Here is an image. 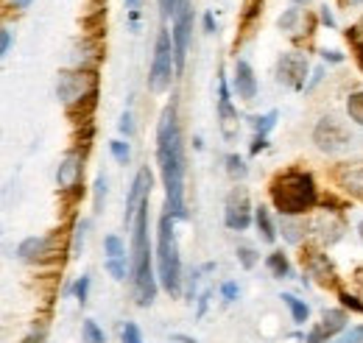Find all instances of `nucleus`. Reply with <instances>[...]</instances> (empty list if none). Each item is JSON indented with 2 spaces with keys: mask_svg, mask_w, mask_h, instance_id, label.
Listing matches in <instances>:
<instances>
[{
  "mask_svg": "<svg viewBox=\"0 0 363 343\" xmlns=\"http://www.w3.org/2000/svg\"><path fill=\"white\" fill-rule=\"evenodd\" d=\"M224 220H227L229 229H235V232L249 229V223H252V204H249V193L243 187H232L229 190L227 204H224Z\"/></svg>",
  "mask_w": 363,
  "mask_h": 343,
  "instance_id": "10",
  "label": "nucleus"
},
{
  "mask_svg": "<svg viewBox=\"0 0 363 343\" xmlns=\"http://www.w3.org/2000/svg\"><path fill=\"white\" fill-rule=\"evenodd\" d=\"M87 291H90V276H82V279L73 285V293H76V299L82 301V304L87 301Z\"/></svg>",
  "mask_w": 363,
  "mask_h": 343,
  "instance_id": "35",
  "label": "nucleus"
},
{
  "mask_svg": "<svg viewBox=\"0 0 363 343\" xmlns=\"http://www.w3.org/2000/svg\"><path fill=\"white\" fill-rule=\"evenodd\" d=\"M333 343H363V327H352V330L341 332Z\"/></svg>",
  "mask_w": 363,
  "mask_h": 343,
  "instance_id": "33",
  "label": "nucleus"
},
{
  "mask_svg": "<svg viewBox=\"0 0 363 343\" xmlns=\"http://www.w3.org/2000/svg\"><path fill=\"white\" fill-rule=\"evenodd\" d=\"M272 201L282 218H296L316 207L318 193L311 173L285 171L272 181Z\"/></svg>",
  "mask_w": 363,
  "mask_h": 343,
  "instance_id": "3",
  "label": "nucleus"
},
{
  "mask_svg": "<svg viewBox=\"0 0 363 343\" xmlns=\"http://www.w3.org/2000/svg\"><path fill=\"white\" fill-rule=\"evenodd\" d=\"M235 92H238V98H243V101H255V95H257L255 70H252L249 62H243V59L235 62Z\"/></svg>",
  "mask_w": 363,
  "mask_h": 343,
  "instance_id": "17",
  "label": "nucleus"
},
{
  "mask_svg": "<svg viewBox=\"0 0 363 343\" xmlns=\"http://www.w3.org/2000/svg\"><path fill=\"white\" fill-rule=\"evenodd\" d=\"M282 232L291 243H299V223L294 218H282Z\"/></svg>",
  "mask_w": 363,
  "mask_h": 343,
  "instance_id": "30",
  "label": "nucleus"
},
{
  "mask_svg": "<svg viewBox=\"0 0 363 343\" xmlns=\"http://www.w3.org/2000/svg\"><path fill=\"white\" fill-rule=\"evenodd\" d=\"M347 37L352 40V45H361L363 47V20L358 23V26H352V28L347 31Z\"/></svg>",
  "mask_w": 363,
  "mask_h": 343,
  "instance_id": "40",
  "label": "nucleus"
},
{
  "mask_svg": "<svg viewBox=\"0 0 363 343\" xmlns=\"http://www.w3.org/2000/svg\"><path fill=\"white\" fill-rule=\"evenodd\" d=\"M294 3H296V6H302V3H308V0H294Z\"/></svg>",
  "mask_w": 363,
  "mask_h": 343,
  "instance_id": "54",
  "label": "nucleus"
},
{
  "mask_svg": "<svg viewBox=\"0 0 363 343\" xmlns=\"http://www.w3.org/2000/svg\"><path fill=\"white\" fill-rule=\"evenodd\" d=\"M238 259H240V265H243V268H255V262H257L255 252H252L249 246H240V249H238Z\"/></svg>",
  "mask_w": 363,
  "mask_h": 343,
  "instance_id": "36",
  "label": "nucleus"
},
{
  "mask_svg": "<svg viewBox=\"0 0 363 343\" xmlns=\"http://www.w3.org/2000/svg\"><path fill=\"white\" fill-rule=\"evenodd\" d=\"M355 279H358V285H363V265L358 268V271H355Z\"/></svg>",
  "mask_w": 363,
  "mask_h": 343,
  "instance_id": "50",
  "label": "nucleus"
},
{
  "mask_svg": "<svg viewBox=\"0 0 363 343\" xmlns=\"http://www.w3.org/2000/svg\"><path fill=\"white\" fill-rule=\"evenodd\" d=\"M318 14H321V23H327V26H330V28H333V26H335V20H333V11H330V9H327V6H321V11H318Z\"/></svg>",
  "mask_w": 363,
  "mask_h": 343,
  "instance_id": "44",
  "label": "nucleus"
},
{
  "mask_svg": "<svg viewBox=\"0 0 363 343\" xmlns=\"http://www.w3.org/2000/svg\"><path fill=\"white\" fill-rule=\"evenodd\" d=\"M333 176H335V181H338V187H344L352 198L363 201V162L361 159H358V162H341V165L333 171Z\"/></svg>",
  "mask_w": 363,
  "mask_h": 343,
  "instance_id": "14",
  "label": "nucleus"
},
{
  "mask_svg": "<svg viewBox=\"0 0 363 343\" xmlns=\"http://www.w3.org/2000/svg\"><path fill=\"white\" fill-rule=\"evenodd\" d=\"M358 232H361V237H363V220L358 223Z\"/></svg>",
  "mask_w": 363,
  "mask_h": 343,
  "instance_id": "53",
  "label": "nucleus"
},
{
  "mask_svg": "<svg viewBox=\"0 0 363 343\" xmlns=\"http://www.w3.org/2000/svg\"><path fill=\"white\" fill-rule=\"evenodd\" d=\"M82 173H84V159H82V154H79V151H70V154L62 159L59 171H56V184H59L62 190H73V187L82 181Z\"/></svg>",
  "mask_w": 363,
  "mask_h": 343,
  "instance_id": "15",
  "label": "nucleus"
},
{
  "mask_svg": "<svg viewBox=\"0 0 363 343\" xmlns=\"http://www.w3.org/2000/svg\"><path fill=\"white\" fill-rule=\"evenodd\" d=\"M126 3H129V6H132V9H137V3H140V0H126Z\"/></svg>",
  "mask_w": 363,
  "mask_h": 343,
  "instance_id": "52",
  "label": "nucleus"
},
{
  "mask_svg": "<svg viewBox=\"0 0 363 343\" xmlns=\"http://www.w3.org/2000/svg\"><path fill=\"white\" fill-rule=\"evenodd\" d=\"M344 327H347V313L344 310H324V324H321L324 335H335Z\"/></svg>",
  "mask_w": 363,
  "mask_h": 343,
  "instance_id": "19",
  "label": "nucleus"
},
{
  "mask_svg": "<svg viewBox=\"0 0 363 343\" xmlns=\"http://www.w3.org/2000/svg\"><path fill=\"white\" fill-rule=\"evenodd\" d=\"M302 17H305V14H302V9H288V11L279 17V28H282V31H294V28H296V23H299Z\"/></svg>",
  "mask_w": 363,
  "mask_h": 343,
  "instance_id": "28",
  "label": "nucleus"
},
{
  "mask_svg": "<svg viewBox=\"0 0 363 343\" xmlns=\"http://www.w3.org/2000/svg\"><path fill=\"white\" fill-rule=\"evenodd\" d=\"M104 196H106V179L98 176V181H95V210H98V213H101V201H104Z\"/></svg>",
  "mask_w": 363,
  "mask_h": 343,
  "instance_id": "37",
  "label": "nucleus"
},
{
  "mask_svg": "<svg viewBox=\"0 0 363 343\" xmlns=\"http://www.w3.org/2000/svg\"><path fill=\"white\" fill-rule=\"evenodd\" d=\"M26 343H40V341H34V338H31V341H26Z\"/></svg>",
  "mask_w": 363,
  "mask_h": 343,
  "instance_id": "55",
  "label": "nucleus"
},
{
  "mask_svg": "<svg viewBox=\"0 0 363 343\" xmlns=\"http://www.w3.org/2000/svg\"><path fill=\"white\" fill-rule=\"evenodd\" d=\"M341 299H344V304H347V307H352V310H361V313H363V301H358L355 296H347V293H344Z\"/></svg>",
  "mask_w": 363,
  "mask_h": 343,
  "instance_id": "45",
  "label": "nucleus"
},
{
  "mask_svg": "<svg viewBox=\"0 0 363 343\" xmlns=\"http://www.w3.org/2000/svg\"><path fill=\"white\" fill-rule=\"evenodd\" d=\"M148 193H151V171L148 168H140L135 181H132L129 198H126V223H132L135 215L140 213V207L148 204Z\"/></svg>",
  "mask_w": 363,
  "mask_h": 343,
  "instance_id": "13",
  "label": "nucleus"
},
{
  "mask_svg": "<svg viewBox=\"0 0 363 343\" xmlns=\"http://www.w3.org/2000/svg\"><path fill=\"white\" fill-rule=\"evenodd\" d=\"M282 301L288 304V310H291V315H294V321H296V324H305V321L311 318V307H308L305 301H299L296 296H291V293H285Z\"/></svg>",
  "mask_w": 363,
  "mask_h": 343,
  "instance_id": "21",
  "label": "nucleus"
},
{
  "mask_svg": "<svg viewBox=\"0 0 363 343\" xmlns=\"http://www.w3.org/2000/svg\"><path fill=\"white\" fill-rule=\"evenodd\" d=\"M123 343H143V335H140V327L137 324H126L123 327Z\"/></svg>",
  "mask_w": 363,
  "mask_h": 343,
  "instance_id": "34",
  "label": "nucleus"
},
{
  "mask_svg": "<svg viewBox=\"0 0 363 343\" xmlns=\"http://www.w3.org/2000/svg\"><path fill=\"white\" fill-rule=\"evenodd\" d=\"M104 249H106V257L109 259H123V254H126L121 237H115V235H109V237L104 240Z\"/></svg>",
  "mask_w": 363,
  "mask_h": 343,
  "instance_id": "27",
  "label": "nucleus"
},
{
  "mask_svg": "<svg viewBox=\"0 0 363 343\" xmlns=\"http://www.w3.org/2000/svg\"><path fill=\"white\" fill-rule=\"evenodd\" d=\"M274 123H277V112H266V115H257V118H252V129L257 131V134H263L266 137V131L274 129Z\"/></svg>",
  "mask_w": 363,
  "mask_h": 343,
  "instance_id": "25",
  "label": "nucleus"
},
{
  "mask_svg": "<svg viewBox=\"0 0 363 343\" xmlns=\"http://www.w3.org/2000/svg\"><path fill=\"white\" fill-rule=\"evenodd\" d=\"M109 151H112V157H115L121 165H126V162H129V157H132L129 142H123V140H112V142H109Z\"/></svg>",
  "mask_w": 363,
  "mask_h": 343,
  "instance_id": "29",
  "label": "nucleus"
},
{
  "mask_svg": "<svg viewBox=\"0 0 363 343\" xmlns=\"http://www.w3.org/2000/svg\"><path fill=\"white\" fill-rule=\"evenodd\" d=\"M11 6H14V9H28L31 0H11Z\"/></svg>",
  "mask_w": 363,
  "mask_h": 343,
  "instance_id": "49",
  "label": "nucleus"
},
{
  "mask_svg": "<svg viewBox=\"0 0 363 343\" xmlns=\"http://www.w3.org/2000/svg\"><path fill=\"white\" fill-rule=\"evenodd\" d=\"M224 162H227V173L232 176V179H243V176L249 173V168H246V162H243V159H240L238 154H229V157L224 159Z\"/></svg>",
  "mask_w": 363,
  "mask_h": 343,
  "instance_id": "26",
  "label": "nucleus"
},
{
  "mask_svg": "<svg viewBox=\"0 0 363 343\" xmlns=\"http://www.w3.org/2000/svg\"><path fill=\"white\" fill-rule=\"evenodd\" d=\"M266 145H269V142H266V137H263V134H257V137H255V142H252V154H260Z\"/></svg>",
  "mask_w": 363,
  "mask_h": 343,
  "instance_id": "43",
  "label": "nucleus"
},
{
  "mask_svg": "<svg viewBox=\"0 0 363 343\" xmlns=\"http://www.w3.org/2000/svg\"><path fill=\"white\" fill-rule=\"evenodd\" d=\"M190 31H193V14H190V3L182 0L177 14H174V50H177V70L184 67V56H187V45H190Z\"/></svg>",
  "mask_w": 363,
  "mask_h": 343,
  "instance_id": "11",
  "label": "nucleus"
},
{
  "mask_svg": "<svg viewBox=\"0 0 363 343\" xmlns=\"http://www.w3.org/2000/svg\"><path fill=\"white\" fill-rule=\"evenodd\" d=\"M157 162L165 184V213L174 218H187L182 193H184V148H182V131L177 123V106L171 103L157 126Z\"/></svg>",
  "mask_w": 363,
  "mask_h": 343,
  "instance_id": "1",
  "label": "nucleus"
},
{
  "mask_svg": "<svg viewBox=\"0 0 363 343\" xmlns=\"http://www.w3.org/2000/svg\"><path fill=\"white\" fill-rule=\"evenodd\" d=\"M50 246H53V240L45 237V235H40V237H26L20 246H17V257L20 259H40L50 254Z\"/></svg>",
  "mask_w": 363,
  "mask_h": 343,
  "instance_id": "18",
  "label": "nucleus"
},
{
  "mask_svg": "<svg viewBox=\"0 0 363 343\" xmlns=\"http://www.w3.org/2000/svg\"><path fill=\"white\" fill-rule=\"evenodd\" d=\"M82 335H84V343H104L106 341V335H104V330L92 321V318H87L84 324H82Z\"/></svg>",
  "mask_w": 363,
  "mask_h": 343,
  "instance_id": "24",
  "label": "nucleus"
},
{
  "mask_svg": "<svg viewBox=\"0 0 363 343\" xmlns=\"http://www.w3.org/2000/svg\"><path fill=\"white\" fill-rule=\"evenodd\" d=\"M87 220H82L79 226H76V237H73V254H82V249H84V237H87Z\"/></svg>",
  "mask_w": 363,
  "mask_h": 343,
  "instance_id": "31",
  "label": "nucleus"
},
{
  "mask_svg": "<svg viewBox=\"0 0 363 343\" xmlns=\"http://www.w3.org/2000/svg\"><path fill=\"white\" fill-rule=\"evenodd\" d=\"M266 265H269V271H272L277 279H288V276H291V265H288V259H285V254H282V252H274V254H269Z\"/></svg>",
  "mask_w": 363,
  "mask_h": 343,
  "instance_id": "22",
  "label": "nucleus"
},
{
  "mask_svg": "<svg viewBox=\"0 0 363 343\" xmlns=\"http://www.w3.org/2000/svg\"><path fill=\"white\" fill-rule=\"evenodd\" d=\"M341 3H344V6H361L363 0H341Z\"/></svg>",
  "mask_w": 363,
  "mask_h": 343,
  "instance_id": "51",
  "label": "nucleus"
},
{
  "mask_svg": "<svg viewBox=\"0 0 363 343\" xmlns=\"http://www.w3.org/2000/svg\"><path fill=\"white\" fill-rule=\"evenodd\" d=\"M179 3H182V0H160V11H162V17H171V14H177Z\"/></svg>",
  "mask_w": 363,
  "mask_h": 343,
  "instance_id": "39",
  "label": "nucleus"
},
{
  "mask_svg": "<svg viewBox=\"0 0 363 343\" xmlns=\"http://www.w3.org/2000/svg\"><path fill=\"white\" fill-rule=\"evenodd\" d=\"M305 232L313 240H318L321 246H333V243H338L344 237V220L335 213H330V210H318V213H313L305 220Z\"/></svg>",
  "mask_w": 363,
  "mask_h": 343,
  "instance_id": "9",
  "label": "nucleus"
},
{
  "mask_svg": "<svg viewBox=\"0 0 363 343\" xmlns=\"http://www.w3.org/2000/svg\"><path fill=\"white\" fill-rule=\"evenodd\" d=\"M313 142H316L318 151H324V154H338V151H344L352 142V134L347 131V126L338 118L327 115V118L318 120L316 129H313Z\"/></svg>",
  "mask_w": 363,
  "mask_h": 343,
  "instance_id": "7",
  "label": "nucleus"
},
{
  "mask_svg": "<svg viewBox=\"0 0 363 343\" xmlns=\"http://www.w3.org/2000/svg\"><path fill=\"white\" fill-rule=\"evenodd\" d=\"M302 259H305L308 274L316 279L318 285H335V268H333V262L327 259V254H321V252H308Z\"/></svg>",
  "mask_w": 363,
  "mask_h": 343,
  "instance_id": "16",
  "label": "nucleus"
},
{
  "mask_svg": "<svg viewBox=\"0 0 363 343\" xmlns=\"http://www.w3.org/2000/svg\"><path fill=\"white\" fill-rule=\"evenodd\" d=\"M9 50H11V31L3 28V34H0V53L9 56Z\"/></svg>",
  "mask_w": 363,
  "mask_h": 343,
  "instance_id": "41",
  "label": "nucleus"
},
{
  "mask_svg": "<svg viewBox=\"0 0 363 343\" xmlns=\"http://www.w3.org/2000/svg\"><path fill=\"white\" fill-rule=\"evenodd\" d=\"M106 271H109L112 279H118V282L126 279V265H123V259H106Z\"/></svg>",
  "mask_w": 363,
  "mask_h": 343,
  "instance_id": "32",
  "label": "nucleus"
},
{
  "mask_svg": "<svg viewBox=\"0 0 363 343\" xmlns=\"http://www.w3.org/2000/svg\"><path fill=\"white\" fill-rule=\"evenodd\" d=\"M174 67H177V50H174V37L168 31H160L157 45H154V62H151V73H148V89L151 92H165L174 79Z\"/></svg>",
  "mask_w": 363,
  "mask_h": 343,
  "instance_id": "5",
  "label": "nucleus"
},
{
  "mask_svg": "<svg viewBox=\"0 0 363 343\" xmlns=\"http://www.w3.org/2000/svg\"><path fill=\"white\" fill-rule=\"evenodd\" d=\"M157 259H160V282L171 296L182 293V262L179 246L174 235V215L160 218V240H157Z\"/></svg>",
  "mask_w": 363,
  "mask_h": 343,
  "instance_id": "4",
  "label": "nucleus"
},
{
  "mask_svg": "<svg viewBox=\"0 0 363 343\" xmlns=\"http://www.w3.org/2000/svg\"><path fill=\"white\" fill-rule=\"evenodd\" d=\"M321 56H324V59H327V62H344V56H341V53H338V50H324V53H321Z\"/></svg>",
  "mask_w": 363,
  "mask_h": 343,
  "instance_id": "48",
  "label": "nucleus"
},
{
  "mask_svg": "<svg viewBox=\"0 0 363 343\" xmlns=\"http://www.w3.org/2000/svg\"><path fill=\"white\" fill-rule=\"evenodd\" d=\"M132 282L140 307H148L157 296V279L151 271V246H148V204L140 207L132 220Z\"/></svg>",
  "mask_w": 363,
  "mask_h": 343,
  "instance_id": "2",
  "label": "nucleus"
},
{
  "mask_svg": "<svg viewBox=\"0 0 363 343\" xmlns=\"http://www.w3.org/2000/svg\"><path fill=\"white\" fill-rule=\"evenodd\" d=\"M277 81L285 84L288 89H308V56L299 50H288L277 62Z\"/></svg>",
  "mask_w": 363,
  "mask_h": 343,
  "instance_id": "8",
  "label": "nucleus"
},
{
  "mask_svg": "<svg viewBox=\"0 0 363 343\" xmlns=\"http://www.w3.org/2000/svg\"><path fill=\"white\" fill-rule=\"evenodd\" d=\"M321 341H324V330H321V327H316V330L308 335V343H321Z\"/></svg>",
  "mask_w": 363,
  "mask_h": 343,
  "instance_id": "46",
  "label": "nucleus"
},
{
  "mask_svg": "<svg viewBox=\"0 0 363 343\" xmlns=\"http://www.w3.org/2000/svg\"><path fill=\"white\" fill-rule=\"evenodd\" d=\"M255 220H257V229L263 232V240H266V243H274V240H277V229H274L269 210H266V207H257V213H255Z\"/></svg>",
  "mask_w": 363,
  "mask_h": 343,
  "instance_id": "20",
  "label": "nucleus"
},
{
  "mask_svg": "<svg viewBox=\"0 0 363 343\" xmlns=\"http://www.w3.org/2000/svg\"><path fill=\"white\" fill-rule=\"evenodd\" d=\"M347 115H350L352 123L363 126V89L352 92V95L347 98Z\"/></svg>",
  "mask_w": 363,
  "mask_h": 343,
  "instance_id": "23",
  "label": "nucleus"
},
{
  "mask_svg": "<svg viewBox=\"0 0 363 343\" xmlns=\"http://www.w3.org/2000/svg\"><path fill=\"white\" fill-rule=\"evenodd\" d=\"M221 293H224V299L227 301H232L235 296H238V285H235V282H227V285L221 288Z\"/></svg>",
  "mask_w": 363,
  "mask_h": 343,
  "instance_id": "42",
  "label": "nucleus"
},
{
  "mask_svg": "<svg viewBox=\"0 0 363 343\" xmlns=\"http://www.w3.org/2000/svg\"><path fill=\"white\" fill-rule=\"evenodd\" d=\"M204 31H207V34H216V20H213V14H204Z\"/></svg>",
  "mask_w": 363,
  "mask_h": 343,
  "instance_id": "47",
  "label": "nucleus"
},
{
  "mask_svg": "<svg viewBox=\"0 0 363 343\" xmlns=\"http://www.w3.org/2000/svg\"><path fill=\"white\" fill-rule=\"evenodd\" d=\"M218 126H221V134H224L227 140H235L238 131H240L238 112H235V106H232V101H229V89H227L224 76L218 79Z\"/></svg>",
  "mask_w": 363,
  "mask_h": 343,
  "instance_id": "12",
  "label": "nucleus"
},
{
  "mask_svg": "<svg viewBox=\"0 0 363 343\" xmlns=\"http://www.w3.org/2000/svg\"><path fill=\"white\" fill-rule=\"evenodd\" d=\"M56 95L67 106H73L84 98H92L95 95V76L90 70H65L56 79Z\"/></svg>",
  "mask_w": 363,
  "mask_h": 343,
  "instance_id": "6",
  "label": "nucleus"
},
{
  "mask_svg": "<svg viewBox=\"0 0 363 343\" xmlns=\"http://www.w3.org/2000/svg\"><path fill=\"white\" fill-rule=\"evenodd\" d=\"M118 129L123 131L126 137H132L135 134V120H132V115L126 112V115H121V123H118Z\"/></svg>",
  "mask_w": 363,
  "mask_h": 343,
  "instance_id": "38",
  "label": "nucleus"
}]
</instances>
